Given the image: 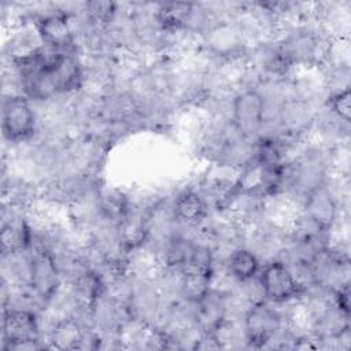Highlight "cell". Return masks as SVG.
<instances>
[{
    "label": "cell",
    "mask_w": 351,
    "mask_h": 351,
    "mask_svg": "<svg viewBox=\"0 0 351 351\" xmlns=\"http://www.w3.org/2000/svg\"><path fill=\"white\" fill-rule=\"evenodd\" d=\"M213 270L185 267L178 271L177 300L197 304L211 291Z\"/></svg>",
    "instance_id": "14"
},
{
    "label": "cell",
    "mask_w": 351,
    "mask_h": 351,
    "mask_svg": "<svg viewBox=\"0 0 351 351\" xmlns=\"http://www.w3.org/2000/svg\"><path fill=\"white\" fill-rule=\"evenodd\" d=\"M282 306L261 300L244 311L241 319L248 348L280 347L281 339L289 328L287 311Z\"/></svg>",
    "instance_id": "2"
},
{
    "label": "cell",
    "mask_w": 351,
    "mask_h": 351,
    "mask_svg": "<svg viewBox=\"0 0 351 351\" xmlns=\"http://www.w3.org/2000/svg\"><path fill=\"white\" fill-rule=\"evenodd\" d=\"M27 285L41 299V302L44 303V307L64 285L56 259L51 252L48 251L30 252Z\"/></svg>",
    "instance_id": "10"
},
{
    "label": "cell",
    "mask_w": 351,
    "mask_h": 351,
    "mask_svg": "<svg viewBox=\"0 0 351 351\" xmlns=\"http://www.w3.org/2000/svg\"><path fill=\"white\" fill-rule=\"evenodd\" d=\"M230 122L243 137L255 140L261 136L266 126V106L255 85H245L233 95Z\"/></svg>",
    "instance_id": "6"
},
{
    "label": "cell",
    "mask_w": 351,
    "mask_h": 351,
    "mask_svg": "<svg viewBox=\"0 0 351 351\" xmlns=\"http://www.w3.org/2000/svg\"><path fill=\"white\" fill-rule=\"evenodd\" d=\"M49 348L56 350H77L85 348L86 341L90 348H95L93 330L85 325L78 315H70L56 319L45 336Z\"/></svg>",
    "instance_id": "13"
},
{
    "label": "cell",
    "mask_w": 351,
    "mask_h": 351,
    "mask_svg": "<svg viewBox=\"0 0 351 351\" xmlns=\"http://www.w3.org/2000/svg\"><path fill=\"white\" fill-rule=\"evenodd\" d=\"M324 107L339 121L348 123L351 121V89L346 88L326 96Z\"/></svg>",
    "instance_id": "16"
},
{
    "label": "cell",
    "mask_w": 351,
    "mask_h": 351,
    "mask_svg": "<svg viewBox=\"0 0 351 351\" xmlns=\"http://www.w3.org/2000/svg\"><path fill=\"white\" fill-rule=\"evenodd\" d=\"M333 304L341 313L350 315V284H344L333 291Z\"/></svg>",
    "instance_id": "17"
},
{
    "label": "cell",
    "mask_w": 351,
    "mask_h": 351,
    "mask_svg": "<svg viewBox=\"0 0 351 351\" xmlns=\"http://www.w3.org/2000/svg\"><path fill=\"white\" fill-rule=\"evenodd\" d=\"M265 300L274 304H289L302 299L303 285L296 280L288 265L281 259H270L262 263L258 274Z\"/></svg>",
    "instance_id": "7"
},
{
    "label": "cell",
    "mask_w": 351,
    "mask_h": 351,
    "mask_svg": "<svg viewBox=\"0 0 351 351\" xmlns=\"http://www.w3.org/2000/svg\"><path fill=\"white\" fill-rule=\"evenodd\" d=\"M219 265H222L237 282H245L258 277L262 261L251 248L240 245L232 250Z\"/></svg>",
    "instance_id": "15"
},
{
    "label": "cell",
    "mask_w": 351,
    "mask_h": 351,
    "mask_svg": "<svg viewBox=\"0 0 351 351\" xmlns=\"http://www.w3.org/2000/svg\"><path fill=\"white\" fill-rule=\"evenodd\" d=\"M329 40L313 22L296 25L276 38L284 60L292 70L321 67L325 62Z\"/></svg>",
    "instance_id": "1"
},
{
    "label": "cell",
    "mask_w": 351,
    "mask_h": 351,
    "mask_svg": "<svg viewBox=\"0 0 351 351\" xmlns=\"http://www.w3.org/2000/svg\"><path fill=\"white\" fill-rule=\"evenodd\" d=\"M44 340L37 311L3 307L1 348L4 351L49 348Z\"/></svg>",
    "instance_id": "3"
},
{
    "label": "cell",
    "mask_w": 351,
    "mask_h": 351,
    "mask_svg": "<svg viewBox=\"0 0 351 351\" xmlns=\"http://www.w3.org/2000/svg\"><path fill=\"white\" fill-rule=\"evenodd\" d=\"M199 40L206 55L214 62L243 58L251 47L243 26L234 15L214 22Z\"/></svg>",
    "instance_id": "5"
},
{
    "label": "cell",
    "mask_w": 351,
    "mask_h": 351,
    "mask_svg": "<svg viewBox=\"0 0 351 351\" xmlns=\"http://www.w3.org/2000/svg\"><path fill=\"white\" fill-rule=\"evenodd\" d=\"M3 210L0 230L1 255L30 252L33 243V225L26 211L8 206Z\"/></svg>",
    "instance_id": "11"
},
{
    "label": "cell",
    "mask_w": 351,
    "mask_h": 351,
    "mask_svg": "<svg viewBox=\"0 0 351 351\" xmlns=\"http://www.w3.org/2000/svg\"><path fill=\"white\" fill-rule=\"evenodd\" d=\"M33 25L44 47L62 52H78L73 23L59 4H52L45 14L34 19Z\"/></svg>",
    "instance_id": "9"
},
{
    "label": "cell",
    "mask_w": 351,
    "mask_h": 351,
    "mask_svg": "<svg viewBox=\"0 0 351 351\" xmlns=\"http://www.w3.org/2000/svg\"><path fill=\"white\" fill-rule=\"evenodd\" d=\"M40 119L36 104L23 95L3 96L1 132L5 143L18 147L33 141L38 134Z\"/></svg>",
    "instance_id": "4"
},
{
    "label": "cell",
    "mask_w": 351,
    "mask_h": 351,
    "mask_svg": "<svg viewBox=\"0 0 351 351\" xmlns=\"http://www.w3.org/2000/svg\"><path fill=\"white\" fill-rule=\"evenodd\" d=\"M171 211L180 226L186 230L196 232L200 229L208 219L211 210L199 191V188H185L177 192L171 199Z\"/></svg>",
    "instance_id": "12"
},
{
    "label": "cell",
    "mask_w": 351,
    "mask_h": 351,
    "mask_svg": "<svg viewBox=\"0 0 351 351\" xmlns=\"http://www.w3.org/2000/svg\"><path fill=\"white\" fill-rule=\"evenodd\" d=\"M344 207L329 181H326L306 195L299 211L321 230L332 233L340 222Z\"/></svg>",
    "instance_id": "8"
}]
</instances>
